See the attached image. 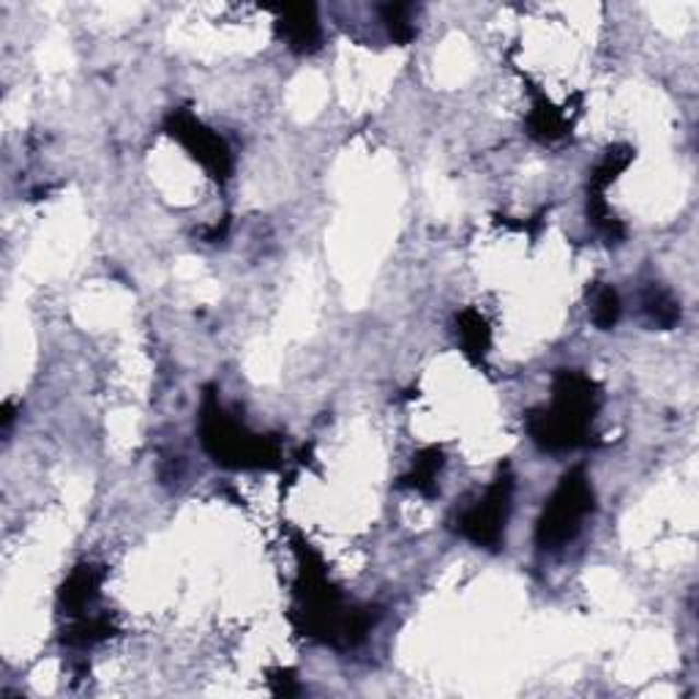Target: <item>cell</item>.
<instances>
[{
    "mask_svg": "<svg viewBox=\"0 0 699 699\" xmlns=\"http://www.w3.org/2000/svg\"><path fill=\"white\" fill-rule=\"evenodd\" d=\"M456 331H459L462 348H465L467 356L473 358H484L489 350V326L478 312L467 310L456 317Z\"/></svg>",
    "mask_w": 699,
    "mask_h": 699,
    "instance_id": "cell-8",
    "label": "cell"
},
{
    "mask_svg": "<svg viewBox=\"0 0 699 699\" xmlns=\"http://www.w3.org/2000/svg\"><path fill=\"white\" fill-rule=\"evenodd\" d=\"M410 5L405 3H391L383 5V22L388 27V36L394 38L396 44H407L412 36H416V25L410 20Z\"/></svg>",
    "mask_w": 699,
    "mask_h": 699,
    "instance_id": "cell-12",
    "label": "cell"
},
{
    "mask_svg": "<svg viewBox=\"0 0 699 699\" xmlns=\"http://www.w3.org/2000/svg\"><path fill=\"white\" fill-rule=\"evenodd\" d=\"M566 131H569V124H566L563 113L555 109L547 98H538L536 107H533L531 113V135L536 137V140L552 142L560 140Z\"/></svg>",
    "mask_w": 699,
    "mask_h": 699,
    "instance_id": "cell-9",
    "label": "cell"
},
{
    "mask_svg": "<svg viewBox=\"0 0 699 699\" xmlns=\"http://www.w3.org/2000/svg\"><path fill=\"white\" fill-rule=\"evenodd\" d=\"M200 434L208 454L224 467H277V443L260 434H252L244 423L233 421L219 407L217 396L206 394L200 412Z\"/></svg>",
    "mask_w": 699,
    "mask_h": 699,
    "instance_id": "cell-2",
    "label": "cell"
},
{
    "mask_svg": "<svg viewBox=\"0 0 699 699\" xmlns=\"http://www.w3.org/2000/svg\"><path fill=\"white\" fill-rule=\"evenodd\" d=\"M642 306H645V312L651 315V321L662 328H673L675 323L680 321V306L675 304V299L667 290L656 288V284H651V288L645 290Z\"/></svg>",
    "mask_w": 699,
    "mask_h": 699,
    "instance_id": "cell-11",
    "label": "cell"
},
{
    "mask_svg": "<svg viewBox=\"0 0 699 699\" xmlns=\"http://www.w3.org/2000/svg\"><path fill=\"white\" fill-rule=\"evenodd\" d=\"M440 467H443V451L440 448H423L418 454L416 465H412V473L405 478L407 487L418 489L423 494H432L434 492V478H438Z\"/></svg>",
    "mask_w": 699,
    "mask_h": 699,
    "instance_id": "cell-10",
    "label": "cell"
},
{
    "mask_svg": "<svg viewBox=\"0 0 699 699\" xmlns=\"http://www.w3.org/2000/svg\"><path fill=\"white\" fill-rule=\"evenodd\" d=\"M620 317V299L613 288H602L593 299V323H596L602 331H609V328L618 323Z\"/></svg>",
    "mask_w": 699,
    "mask_h": 699,
    "instance_id": "cell-13",
    "label": "cell"
},
{
    "mask_svg": "<svg viewBox=\"0 0 699 699\" xmlns=\"http://www.w3.org/2000/svg\"><path fill=\"white\" fill-rule=\"evenodd\" d=\"M593 511V487L591 478L585 476L582 467L566 473L560 478L558 489L549 498L541 520L536 527V541L544 549H560L582 531V522Z\"/></svg>",
    "mask_w": 699,
    "mask_h": 699,
    "instance_id": "cell-3",
    "label": "cell"
},
{
    "mask_svg": "<svg viewBox=\"0 0 699 699\" xmlns=\"http://www.w3.org/2000/svg\"><path fill=\"white\" fill-rule=\"evenodd\" d=\"M555 401L549 410H538L527 418L531 438L544 451H571L585 443L591 421L598 407V388L582 372L555 374Z\"/></svg>",
    "mask_w": 699,
    "mask_h": 699,
    "instance_id": "cell-1",
    "label": "cell"
},
{
    "mask_svg": "<svg viewBox=\"0 0 699 699\" xmlns=\"http://www.w3.org/2000/svg\"><path fill=\"white\" fill-rule=\"evenodd\" d=\"M511 492H514V478L509 473L494 478V484L484 492V498L459 516L462 536L467 541L478 544V547L498 549L500 541H503L505 522H509Z\"/></svg>",
    "mask_w": 699,
    "mask_h": 699,
    "instance_id": "cell-4",
    "label": "cell"
},
{
    "mask_svg": "<svg viewBox=\"0 0 699 699\" xmlns=\"http://www.w3.org/2000/svg\"><path fill=\"white\" fill-rule=\"evenodd\" d=\"M102 580H104V571H98L96 566H80V569L71 571L63 591H60V604H63L66 613L80 618V615L91 607L93 598L98 596Z\"/></svg>",
    "mask_w": 699,
    "mask_h": 699,
    "instance_id": "cell-7",
    "label": "cell"
},
{
    "mask_svg": "<svg viewBox=\"0 0 699 699\" xmlns=\"http://www.w3.org/2000/svg\"><path fill=\"white\" fill-rule=\"evenodd\" d=\"M167 131L213 175L217 180H224L230 175V151L222 137L202 126L200 120L191 118L189 113H173L167 118Z\"/></svg>",
    "mask_w": 699,
    "mask_h": 699,
    "instance_id": "cell-5",
    "label": "cell"
},
{
    "mask_svg": "<svg viewBox=\"0 0 699 699\" xmlns=\"http://www.w3.org/2000/svg\"><path fill=\"white\" fill-rule=\"evenodd\" d=\"M279 36L293 53H312L321 44V22L315 5H284L279 14Z\"/></svg>",
    "mask_w": 699,
    "mask_h": 699,
    "instance_id": "cell-6",
    "label": "cell"
}]
</instances>
